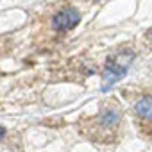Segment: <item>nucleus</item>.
<instances>
[{"instance_id": "nucleus-1", "label": "nucleus", "mask_w": 152, "mask_h": 152, "mask_svg": "<svg viewBox=\"0 0 152 152\" xmlns=\"http://www.w3.org/2000/svg\"><path fill=\"white\" fill-rule=\"evenodd\" d=\"M134 61V52L129 50V48H124L120 50L116 56L109 57L104 64V70H102V79L106 83L104 90H109L115 83L122 81L125 75H127V70L129 66L132 64Z\"/></svg>"}, {"instance_id": "nucleus-2", "label": "nucleus", "mask_w": 152, "mask_h": 152, "mask_svg": "<svg viewBox=\"0 0 152 152\" xmlns=\"http://www.w3.org/2000/svg\"><path fill=\"white\" fill-rule=\"evenodd\" d=\"M81 22V13L75 7H64L52 18V27L56 31H72Z\"/></svg>"}, {"instance_id": "nucleus-3", "label": "nucleus", "mask_w": 152, "mask_h": 152, "mask_svg": "<svg viewBox=\"0 0 152 152\" xmlns=\"http://www.w3.org/2000/svg\"><path fill=\"white\" fill-rule=\"evenodd\" d=\"M134 111L143 120H152V97H143L136 102Z\"/></svg>"}, {"instance_id": "nucleus-4", "label": "nucleus", "mask_w": 152, "mask_h": 152, "mask_svg": "<svg viewBox=\"0 0 152 152\" xmlns=\"http://www.w3.org/2000/svg\"><path fill=\"white\" fill-rule=\"evenodd\" d=\"M118 122H120V113L115 111V109H107V111H104L102 116H100V124H102L106 129H113V127H116Z\"/></svg>"}, {"instance_id": "nucleus-5", "label": "nucleus", "mask_w": 152, "mask_h": 152, "mask_svg": "<svg viewBox=\"0 0 152 152\" xmlns=\"http://www.w3.org/2000/svg\"><path fill=\"white\" fill-rule=\"evenodd\" d=\"M4 136H6V129H4V127H2V125H0V140H2V138H4Z\"/></svg>"}, {"instance_id": "nucleus-6", "label": "nucleus", "mask_w": 152, "mask_h": 152, "mask_svg": "<svg viewBox=\"0 0 152 152\" xmlns=\"http://www.w3.org/2000/svg\"><path fill=\"white\" fill-rule=\"evenodd\" d=\"M147 38H148V39H150V41H152V31H150V32H148V34H147Z\"/></svg>"}]
</instances>
